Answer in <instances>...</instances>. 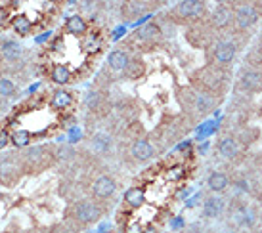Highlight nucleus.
Returning <instances> with one entry per match:
<instances>
[{
	"instance_id": "nucleus-1",
	"label": "nucleus",
	"mask_w": 262,
	"mask_h": 233,
	"mask_svg": "<svg viewBox=\"0 0 262 233\" xmlns=\"http://www.w3.org/2000/svg\"><path fill=\"white\" fill-rule=\"evenodd\" d=\"M233 19H235V27H237L239 31H247V29H251V27L259 21V12H257L255 6L243 4V6H239V8L233 12Z\"/></svg>"
},
{
	"instance_id": "nucleus-2",
	"label": "nucleus",
	"mask_w": 262,
	"mask_h": 233,
	"mask_svg": "<svg viewBox=\"0 0 262 233\" xmlns=\"http://www.w3.org/2000/svg\"><path fill=\"white\" fill-rule=\"evenodd\" d=\"M102 214V210L92 203V201H81L75 205V218L81 224H92Z\"/></svg>"
},
{
	"instance_id": "nucleus-3",
	"label": "nucleus",
	"mask_w": 262,
	"mask_h": 233,
	"mask_svg": "<svg viewBox=\"0 0 262 233\" xmlns=\"http://www.w3.org/2000/svg\"><path fill=\"white\" fill-rule=\"evenodd\" d=\"M19 168H21V162L18 161V157L14 155L0 157V180L2 181L12 183L19 176Z\"/></svg>"
},
{
	"instance_id": "nucleus-4",
	"label": "nucleus",
	"mask_w": 262,
	"mask_h": 233,
	"mask_svg": "<svg viewBox=\"0 0 262 233\" xmlns=\"http://www.w3.org/2000/svg\"><path fill=\"white\" fill-rule=\"evenodd\" d=\"M237 54V44L233 42V40H224V42H218L216 46H214V61L216 63H222V65H226V63H232L233 61V57Z\"/></svg>"
},
{
	"instance_id": "nucleus-5",
	"label": "nucleus",
	"mask_w": 262,
	"mask_h": 233,
	"mask_svg": "<svg viewBox=\"0 0 262 233\" xmlns=\"http://www.w3.org/2000/svg\"><path fill=\"white\" fill-rule=\"evenodd\" d=\"M203 12H205V6L199 0H184L176 6V14L182 16V18L197 19L203 16Z\"/></svg>"
},
{
	"instance_id": "nucleus-6",
	"label": "nucleus",
	"mask_w": 262,
	"mask_h": 233,
	"mask_svg": "<svg viewBox=\"0 0 262 233\" xmlns=\"http://www.w3.org/2000/svg\"><path fill=\"white\" fill-rule=\"evenodd\" d=\"M115 189H117V183H115V180L109 178V176H100V178L94 181V187H92L94 195L98 199L111 197L115 193Z\"/></svg>"
},
{
	"instance_id": "nucleus-7",
	"label": "nucleus",
	"mask_w": 262,
	"mask_h": 233,
	"mask_svg": "<svg viewBox=\"0 0 262 233\" xmlns=\"http://www.w3.org/2000/svg\"><path fill=\"white\" fill-rule=\"evenodd\" d=\"M239 82H241V86H243L245 90H249V92H261L262 90V71L247 69V71L241 73Z\"/></svg>"
},
{
	"instance_id": "nucleus-8",
	"label": "nucleus",
	"mask_w": 262,
	"mask_h": 233,
	"mask_svg": "<svg viewBox=\"0 0 262 233\" xmlns=\"http://www.w3.org/2000/svg\"><path fill=\"white\" fill-rule=\"evenodd\" d=\"M224 208H226L224 197L212 195V197L205 199V203H203V216H207V218H218V216L224 212Z\"/></svg>"
},
{
	"instance_id": "nucleus-9",
	"label": "nucleus",
	"mask_w": 262,
	"mask_h": 233,
	"mask_svg": "<svg viewBox=\"0 0 262 233\" xmlns=\"http://www.w3.org/2000/svg\"><path fill=\"white\" fill-rule=\"evenodd\" d=\"M130 153H132V157L136 161H149L155 155V147L147 140H136L132 144V147H130Z\"/></svg>"
},
{
	"instance_id": "nucleus-10",
	"label": "nucleus",
	"mask_w": 262,
	"mask_h": 233,
	"mask_svg": "<svg viewBox=\"0 0 262 233\" xmlns=\"http://www.w3.org/2000/svg\"><path fill=\"white\" fill-rule=\"evenodd\" d=\"M218 153H220L224 159H228V161L237 159V155H239V144H237V140L232 138V136H224V138L218 142Z\"/></svg>"
},
{
	"instance_id": "nucleus-11",
	"label": "nucleus",
	"mask_w": 262,
	"mask_h": 233,
	"mask_svg": "<svg viewBox=\"0 0 262 233\" xmlns=\"http://www.w3.org/2000/svg\"><path fill=\"white\" fill-rule=\"evenodd\" d=\"M128 63H130V57H128V54L124 50H113L111 54L107 55V65H109L111 71L115 73L124 71L128 67Z\"/></svg>"
},
{
	"instance_id": "nucleus-12",
	"label": "nucleus",
	"mask_w": 262,
	"mask_h": 233,
	"mask_svg": "<svg viewBox=\"0 0 262 233\" xmlns=\"http://www.w3.org/2000/svg\"><path fill=\"white\" fill-rule=\"evenodd\" d=\"M232 16H233V12H232L228 6L220 4V6H216V8L212 10L210 21H212V25H214L216 29H224L228 23L232 21Z\"/></svg>"
},
{
	"instance_id": "nucleus-13",
	"label": "nucleus",
	"mask_w": 262,
	"mask_h": 233,
	"mask_svg": "<svg viewBox=\"0 0 262 233\" xmlns=\"http://www.w3.org/2000/svg\"><path fill=\"white\" fill-rule=\"evenodd\" d=\"M0 54H2V57L6 61H18L19 57L23 55V48L16 40H4L2 46H0Z\"/></svg>"
},
{
	"instance_id": "nucleus-14",
	"label": "nucleus",
	"mask_w": 262,
	"mask_h": 233,
	"mask_svg": "<svg viewBox=\"0 0 262 233\" xmlns=\"http://www.w3.org/2000/svg\"><path fill=\"white\" fill-rule=\"evenodd\" d=\"M207 185H209L210 191H214V193H220V191H224L228 185H230V178H228L224 172H212L207 180Z\"/></svg>"
},
{
	"instance_id": "nucleus-15",
	"label": "nucleus",
	"mask_w": 262,
	"mask_h": 233,
	"mask_svg": "<svg viewBox=\"0 0 262 233\" xmlns=\"http://www.w3.org/2000/svg\"><path fill=\"white\" fill-rule=\"evenodd\" d=\"M193 107L197 109L201 115H205V113H209L210 109L214 107V98H212L210 94H207V92H199V94L195 96Z\"/></svg>"
},
{
	"instance_id": "nucleus-16",
	"label": "nucleus",
	"mask_w": 262,
	"mask_h": 233,
	"mask_svg": "<svg viewBox=\"0 0 262 233\" xmlns=\"http://www.w3.org/2000/svg\"><path fill=\"white\" fill-rule=\"evenodd\" d=\"M67 31H69L71 35H85L87 33V21L83 19V16H79V14H73L67 18Z\"/></svg>"
},
{
	"instance_id": "nucleus-17",
	"label": "nucleus",
	"mask_w": 262,
	"mask_h": 233,
	"mask_svg": "<svg viewBox=\"0 0 262 233\" xmlns=\"http://www.w3.org/2000/svg\"><path fill=\"white\" fill-rule=\"evenodd\" d=\"M124 201H126V205H130L132 208H138V207L144 205L146 195H144V191H142L140 187H130V189H126V193H124Z\"/></svg>"
},
{
	"instance_id": "nucleus-18",
	"label": "nucleus",
	"mask_w": 262,
	"mask_h": 233,
	"mask_svg": "<svg viewBox=\"0 0 262 233\" xmlns=\"http://www.w3.org/2000/svg\"><path fill=\"white\" fill-rule=\"evenodd\" d=\"M71 102H73V96H71V92L67 90H56L52 96V107L56 109H65L71 105Z\"/></svg>"
},
{
	"instance_id": "nucleus-19",
	"label": "nucleus",
	"mask_w": 262,
	"mask_h": 233,
	"mask_svg": "<svg viewBox=\"0 0 262 233\" xmlns=\"http://www.w3.org/2000/svg\"><path fill=\"white\" fill-rule=\"evenodd\" d=\"M52 80L56 84H67L71 80V71L65 65H54L52 69Z\"/></svg>"
},
{
	"instance_id": "nucleus-20",
	"label": "nucleus",
	"mask_w": 262,
	"mask_h": 233,
	"mask_svg": "<svg viewBox=\"0 0 262 233\" xmlns=\"http://www.w3.org/2000/svg\"><path fill=\"white\" fill-rule=\"evenodd\" d=\"M157 35H159V25H155V23H147V25H144L142 29H138L136 38H140V40H151V38H155Z\"/></svg>"
},
{
	"instance_id": "nucleus-21",
	"label": "nucleus",
	"mask_w": 262,
	"mask_h": 233,
	"mask_svg": "<svg viewBox=\"0 0 262 233\" xmlns=\"http://www.w3.org/2000/svg\"><path fill=\"white\" fill-rule=\"evenodd\" d=\"M214 130H216V123H214V121L203 123L201 128H199V132H197V140H199V142H207V138L214 134Z\"/></svg>"
},
{
	"instance_id": "nucleus-22",
	"label": "nucleus",
	"mask_w": 262,
	"mask_h": 233,
	"mask_svg": "<svg viewBox=\"0 0 262 233\" xmlns=\"http://www.w3.org/2000/svg\"><path fill=\"white\" fill-rule=\"evenodd\" d=\"M14 29L18 33H21V35L29 33L31 31V19L27 18V16H18V18L14 19Z\"/></svg>"
},
{
	"instance_id": "nucleus-23",
	"label": "nucleus",
	"mask_w": 262,
	"mask_h": 233,
	"mask_svg": "<svg viewBox=\"0 0 262 233\" xmlns=\"http://www.w3.org/2000/svg\"><path fill=\"white\" fill-rule=\"evenodd\" d=\"M12 142H14L16 147H25V145H29V142H31V134L27 130H18L12 136Z\"/></svg>"
},
{
	"instance_id": "nucleus-24",
	"label": "nucleus",
	"mask_w": 262,
	"mask_h": 233,
	"mask_svg": "<svg viewBox=\"0 0 262 233\" xmlns=\"http://www.w3.org/2000/svg\"><path fill=\"white\" fill-rule=\"evenodd\" d=\"M16 94V84L8 78H0V96L2 98H12Z\"/></svg>"
},
{
	"instance_id": "nucleus-25",
	"label": "nucleus",
	"mask_w": 262,
	"mask_h": 233,
	"mask_svg": "<svg viewBox=\"0 0 262 233\" xmlns=\"http://www.w3.org/2000/svg\"><path fill=\"white\" fill-rule=\"evenodd\" d=\"M146 8H147V4H144V2H128V4H124V10H128L132 18L134 16H140Z\"/></svg>"
},
{
	"instance_id": "nucleus-26",
	"label": "nucleus",
	"mask_w": 262,
	"mask_h": 233,
	"mask_svg": "<svg viewBox=\"0 0 262 233\" xmlns=\"http://www.w3.org/2000/svg\"><path fill=\"white\" fill-rule=\"evenodd\" d=\"M109 145H111V140H109V136H105V134H98V136L94 138V147L100 149V151H105Z\"/></svg>"
},
{
	"instance_id": "nucleus-27",
	"label": "nucleus",
	"mask_w": 262,
	"mask_h": 233,
	"mask_svg": "<svg viewBox=\"0 0 262 233\" xmlns=\"http://www.w3.org/2000/svg\"><path fill=\"white\" fill-rule=\"evenodd\" d=\"M182 174H184L182 166H175V168H171V170H169V174H167V176H169V180H178Z\"/></svg>"
},
{
	"instance_id": "nucleus-28",
	"label": "nucleus",
	"mask_w": 262,
	"mask_h": 233,
	"mask_svg": "<svg viewBox=\"0 0 262 233\" xmlns=\"http://www.w3.org/2000/svg\"><path fill=\"white\" fill-rule=\"evenodd\" d=\"M8 142H10V136H8V134L2 130V132H0V149H2V147H6V145H8Z\"/></svg>"
},
{
	"instance_id": "nucleus-29",
	"label": "nucleus",
	"mask_w": 262,
	"mask_h": 233,
	"mask_svg": "<svg viewBox=\"0 0 262 233\" xmlns=\"http://www.w3.org/2000/svg\"><path fill=\"white\" fill-rule=\"evenodd\" d=\"M207 151H209V142H205L203 145H199V153H201V155H207Z\"/></svg>"
},
{
	"instance_id": "nucleus-30",
	"label": "nucleus",
	"mask_w": 262,
	"mask_h": 233,
	"mask_svg": "<svg viewBox=\"0 0 262 233\" xmlns=\"http://www.w3.org/2000/svg\"><path fill=\"white\" fill-rule=\"evenodd\" d=\"M173 228H176V230H178V228H182V220H180V218L173 220Z\"/></svg>"
},
{
	"instance_id": "nucleus-31",
	"label": "nucleus",
	"mask_w": 262,
	"mask_h": 233,
	"mask_svg": "<svg viewBox=\"0 0 262 233\" xmlns=\"http://www.w3.org/2000/svg\"><path fill=\"white\" fill-rule=\"evenodd\" d=\"M122 31H124V29H122V27H119V29H117V33H115V38H119V36L122 35Z\"/></svg>"
},
{
	"instance_id": "nucleus-32",
	"label": "nucleus",
	"mask_w": 262,
	"mask_h": 233,
	"mask_svg": "<svg viewBox=\"0 0 262 233\" xmlns=\"http://www.w3.org/2000/svg\"><path fill=\"white\" fill-rule=\"evenodd\" d=\"M144 233H157V230H153V228H147V230H146Z\"/></svg>"
}]
</instances>
